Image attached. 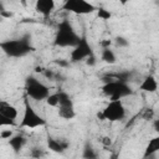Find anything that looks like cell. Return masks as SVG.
Wrapping results in <instances>:
<instances>
[{"mask_svg":"<svg viewBox=\"0 0 159 159\" xmlns=\"http://www.w3.org/2000/svg\"><path fill=\"white\" fill-rule=\"evenodd\" d=\"M101 143H102L104 147H109V145L112 144V139H111L109 137H103V138L101 139Z\"/></svg>","mask_w":159,"mask_h":159,"instance_id":"cell-23","label":"cell"},{"mask_svg":"<svg viewBox=\"0 0 159 159\" xmlns=\"http://www.w3.org/2000/svg\"><path fill=\"white\" fill-rule=\"evenodd\" d=\"M153 128H154V130L159 134V118H157V119L153 120Z\"/></svg>","mask_w":159,"mask_h":159,"instance_id":"cell-24","label":"cell"},{"mask_svg":"<svg viewBox=\"0 0 159 159\" xmlns=\"http://www.w3.org/2000/svg\"><path fill=\"white\" fill-rule=\"evenodd\" d=\"M139 89L143 91V92H147V93H154L158 91V81L154 76L152 75H148L145 76L140 84H139Z\"/></svg>","mask_w":159,"mask_h":159,"instance_id":"cell-11","label":"cell"},{"mask_svg":"<svg viewBox=\"0 0 159 159\" xmlns=\"http://www.w3.org/2000/svg\"><path fill=\"white\" fill-rule=\"evenodd\" d=\"M46 125V119L34 108V106L30 102V98L25 96L24 98V113L22 118L19 123L20 128H27V129H36L42 128Z\"/></svg>","mask_w":159,"mask_h":159,"instance_id":"cell-2","label":"cell"},{"mask_svg":"<svg viewBox=\"0 0 159 159\" xmlns=\"http://www.w3.org/2000/svg\"><path fill=\"white\" fill-rule=\"evenodd\" d=\"M46 103H47V106H50V107H58V102H60V97H58V92H55V93H51L48 97H47V99L45 101Z\"/></svg>","mask_w":159,"mask_h":159,"instance_id":"cell-18","label":"cell"},{"mask_svg":"<svg viewBox=\"0 0 159 159\" xmlns=\"http://www.w3.org/2000/svg\"><path fill=\"white\" fill-rule=\"evenodd\" d=\"M102 93L109 98V101H122L123 98L133 93L132 88L127 82L119 80H111L102 86Z\"/></svg>","mask_w":159,"mask_h":159,"instance_id":"cell-4","label":"cell"},{"mask_svg":"<svg viewBox=\"0 0 159 159\" xmlns=\"http://www.w3.org/2000/svg\"><path fill=\"white\" fill-rule=\"evenodd\" d=\"M127 109L123 104V101H109L104 108L98 113V118L108 122H120L125 118Z\"/></svg>","mask_w":159,"mask_h":159,"instance_id":"cell-6","label":"cell"},{"mask_svg":"<svg viewBox=\"0 0 159 159\" xmlns=\"http://www.w3.org/2000/svg\"><path fill=\"white\" fill-rule=\"evenodd\" d=\"M62 9L76 15H88L97 11V7L86 0H66L62 4Z\"/></svg>","mask_w":159,"mask_h":159,"instance_id":"cell-8","label":"cell"},{"mask_svg":"<svg viewBox=\"0 0 159 159\" xmlns=\"http://www.w3.org/2000/svg\"><path fill=\"white\" fill-rule=\"evenodd\" d=\"M81 41V36L76 32L75 27L68 20H62L58 26L53 39V45L58 47H75Z\"/></svg>","mask_w":159,"mask_h":159,"instance_id":"cell-1","label":"cell"},{"mask_svg":"<svg viewBox=\"0 0 159 159\" xmlns=\"http://www.w3.org/2000/svg\"><path fill=\"white\" fill-rule=\"evenodd\" d=\"M0 47L5 55H7L9 57H14V58L22 57V56L30 53L31 51H34V47H32L30 40L24 39V37L1 41Z\"/></svg>","mask_w":159,"mask_h":159,"instance_id":"cell-3","label":"cell"},{"mask_svg":"<svg viewBox=\"0 0 159 159\" xmlns=\"http://www.w3.org/2000/svg\"><path fill=\"white\" fill-rule=\"evenodd\" d=\"M17 117H19V111L14 104L6 101L0 102V125L1 127L10 128V127L17 125Z\"/></svg>","mask_w":159,"mask_h":159,"instance_id":"cell-7","label":"cell"},{"mask_svg":"<svg viewBox=\"0 0 159 159\" xmlns=\"http://www.w3.org/2000/svg\"><path fill=\"white\" fill-rule=\"evenodd\" d=\"M159 152V135L153 137L152 139H149V142L147 143L145 148H144V153H143V159L150 158L154 154H157Z\"/></svg>","mask_w":159,"mask_h":159,"instance_id":"cell-14","label":"cell"},{"mask_svg":"<svg viewBox=\"0 0 159 159\" xmlns=\"http://www.w3.org/2000/svg\"><path fill=\"white\" fill-rule=\"evenodd\" d=\"M91 56H93L92 48L89 46V42L86 37H81V41L72 48L70 53L71 62H80V61H87Z\"/></svg>","mask_w":159,"mask_h":159,"instance_id":"cell-9","label":"cell"},{"mask_svg":"<svg viewBox=\"0 0 159 159\" xmlns=\"http://www.w3.org/2000/svg\"><path fill=\"white\" fill-rule=\"evenodd\" d=\"M101 58H102V61H104L106 63H109V65H113V63H116V61H117L116 53H114L113 50L109 48V47H108V48H102Z\"/></svg>","mask_w":159,"mask_h":159,"instance_id":"cell-16","label":"cell"},{"mask_svg":"<svg viewBox=\"0 0 159 159\" xmlns=\"http://www.w3.org/2000/svg\"><path fill=\"white\" fill-rule=\"evenodd\" d=\"M47 148L53 153H63L68 148V143L60 138L48 137L47 138Z\"/></svg>","mask_w":159,"mask_h":159,"instance_id":"cell-12","label":"cell"},{"mask_svg":"<svg viewBox=\"0 0 159 159\" xmlns=\"http://www.w3.org/2000/svg\"><path fill=\"white\" fill-rule=\"evenodd\" d=\"M9 145L11 147V149L15 153H19L26 144V137L22 133H15L9 140H7Z\"/></svg>","mask_w":159,"mask_h":159,"instance_id":"cell-13","label":"cell"},{"mask_svg":"<svg viewBox=\"0 0 159 159\" xmlns=\"http://www.w3.org/2000/svg\"><path fill=\"white\" fill-rule=\"evenodd\" d=\"M83 159H97V152L91 147V145H84L83 152H82Z\"/></svg>","mask_w":159,"mask_h":159,"instance_id":"cell-17","label":"cell"},{"mask_svg":"<svg viewBox=\"0 0 159 159\" xmlns=\"http://www.w3.org/2000/svg\"><path fill=\"white\" fill-rule=\"evenodd\" d=\"M14 134H15V132L12 129H1L0 130V138L1 139H7L9 140Z\"/></svg>","mask_w":159,"mask_h":159,"instance_id":"cell-21","label":"cell"},{"mask_svg":"<svg viewBox=\"0 0 159 159\" xmlns=\"http://www.w3.org/2000/svg\"><path fill=\"white\" fill-rule=\"evenodd\" d=\"M25 93L34 101H46L51 94L50 87L35 76H29L25 82Z\"/></svg>","mask_w":159,"mask_h":159,"instance_id":"cell-5","label":"cell"},{"mask_svg":"<svg viewBox=\"0 0 159 159\" xmlns=\"http://www.w3.org/2000/svg\"><path fill=\"white\" fill-rule=\"evenodd\" d=\"M57 114L60 118L65 119V120H70L73 119L76 117V111L73 106H66V107H58L57 108Z\"/></svg>","mask_w":159,"mask_h":159,"instance_id":"cell-15","label":"cell"},{"mask_svg":"<svg viewBox=\"0 0 159 159\" xmlns=\"http://www.w3.org/2000/svg\"><path fill=\"white\" fill-rule=\"evenodd\" d=\"M55 1L53 0H37L35 2V10L41 14L43 17H47L51 15V12L55 10Z\"/></svg>","mask_w":159,"mask_h":159,"instance_id":"cell-10","label":"cell"},{"mask_svg":"<svg viewBox=\"0 0 159 159\" xmlns=\"http://www.w3.org/2000/svg\"><path fill=\"white\" fill-rule=\"evenodd\" d=\"M30 157L34 158V159H41L42 157H45V152L41 148H31Z\"/></svg>","mask_w":159,"mask_h":159,"instance_id":"cell-20","label":"cell"},{"mask_svg":"<svg viewBox=\"0 0 159 159\" xmlns=\"http://www.w3.org/2000/svg\"><path fill=\"white\" fill-rule=\"evenodd\" d=\"M97 16H98L101 20H109L111 16H112V14H111V11L107 10V9L98 7V9H97Z\"/></svg>","mask_w":159,"mask_h":159,"instance_id":"cell-19","label":"cell"},{"mask_svg":"<svg viewBox=\"0 0 159 159\" xmlns=\"http://www.w3.org/2000/svg\"><path fill=\"white\" fill-rule=\"evenodd\" d=\"M116 45L119 46V47L127 46V45H128V41H127L124 37H117V39H116Z\"/></svg>","mask_w":159,"mask_h":159,"instance_id":"cell-22","label":"cell"}]
</instances>
